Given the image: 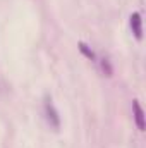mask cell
I'll use <instances>...</instances> for the list:
<instances>
[{"instance_id": "6da1fadb", "label": "cell", "mask_w": 146, "mask_h": 148, "mask_svg": "<svg viewBox=\"0 0 146 148\" xmlns=\"http://www.w3.org/2000/svg\"><path fill=\"white\" fill-rule=\"evenodd\" d=\"M45 115H46L48 126L53 131H59V127H60V117H59V112L55 110V107H53V103H52L50 98H46V102H45Z\"/></svg>"}, {"instance_id": "7a4b0ae2", "label": "cell", "mask_w": 146, "mask_h": 148, "mask_svg": "<svg viewBox=\"0 0 146 148\" xmlns=\"http://www.w3.org/2000/svg\"><path fill=\"white\" fill-rule=\"evenodd\" d=\"M131 29H132L134 36L138 40L143 38V21H141V14L139 12L131 14Z\"/></svg>"}, {"instance_id": "3957f363", "label": "cell", "mask_w": 146, "mask_h": 148, "mask_svg": "<svg viewBox=\"0 0 146 148\" xmlns=\"http://www.w3.org/2000/svg\"><path fill=\"white\" fill-rule=\"evenodd\" d=\"M132 110H134V121H136V126L139 131H145L146 124H145V112L141 109V105L138 103V100H134L132 103Z\"/></svg>"}, {"instance_id": "277c9868", "label": "cell", "mask_w": 146, "mask_h": 148, "mask_svg": "<svg viewBox=\"0 0 146 148\" xmlns=\"http://www.w3.org/2000/svg\"><path fill=\"white\" fill-rule=\"evenodd\" d=\"M79 50H81V52H83V53H84L88 59H91V60L95 59V53H93V50H89V48H88V45H84V43H79Z\"/></svg>"}, {"instance_id": "5b68a950", "label": "cell", "mask_w": 146, "mask_h": 148, "mask_svg": "<svg viewBox=\"0 0 146 148\" xmlns=\"http://www.w3.org/2000/svg\"><path fill=\"white\" fill-rule=\"evenodd\" d=\"M102 69L107 76H112V67H110V62L108 59H102Z\"/></svg>"}]
</instances>
